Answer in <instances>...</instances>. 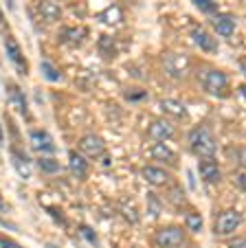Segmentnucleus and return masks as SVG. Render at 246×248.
<instances>
[{"label":"nucleus","mask_w":246,"mask_h":248,"mask_svg":"<svg viewBox=\"0 0 246 248\" xmlns=\"http://www.w3.org/2000/svg\"><path fill=\"white\" fill-rule=\"evenodd\" d=\"M161 108H163V112L169 114V117H176V119L185 117V106H182L180 101H176V99H163Z\"/></svg>","instance_id":"obj_19"},{"label":"nucleus","mask_w":246,"mask_h":248,"mask_svg":"<svg viewBox=\"0 0 246 248\" xmlns=\"http://www.w3.org/2000/svg\"><path fill=\"white\" fill-rule=\"evenodd\" d=\"M237 185H240V189H244V173H237Z\"/></svg>","instance_id":"obj_31"},{"label":"nucleus","mask_w":246,"mask_h":248,"mask_svg":"<svg viewBox=\"0 0 246 248\" xmlns=\"http://www.w3.org/2000/svg\"><path fill=\"white\" fill-rule=\"evenodd\" d=\"M68 169L75 178L84 180L86 176H88V160L79 154V152H70L68 154Z\"/></svg>","instance_id":"obj_9"},{"label":"nucleus","mask_w":246,"mask_h":248,"mask_svg":"<svg viewBox=\"0 0 246 248\" xmlns=\"http://www.w3.org/2000/svg\"><path fill=\"white\" fill-rule=\"evenodd\" d=\"M37 11H40V16H42L44 22H57V20L62 18V9L57 2H53V0H42L40 2V7H37Z\"/></svg>","instance_id":"obj_13"},{"label":"nucleus","mask_w":246,"mask_h":248,"mask_svg":"<svg viewBox=\"0 0 246 248\" xmlns=\"http://www.w3.org/2000/svg\"><path fill=\"white\" fill-rule=\"evenodd\" d=\"M0 139H2V130H0Z\"/></svg>","instance_id":"obj_35"},{"label":"nucleus","mask_w":246,"mask_h":248,"mask_svg":"<svg viewBox=\"0 0 246 248\" xmlns=\"http://www.w3.org/2000/svg\"><path fill=\"white\" fill-rule=\"evenodd\" d=\"M14 167H16V171H18V176L22 180L31 178L33 167H31V160H29L24 154H14Z\"/></svg>","instance_id":"obj_18"},{"label":"nucleus","mask_w":246,"mask_h":248,"mask_svg":"<svg viewBox=\"0 0 246 248\" xmlns=\"http://www.w3.org/2000/svg\"><path fill=\"white\" fill-rule=\"evenodd\" d=\"M200 84H202L204 93H209L211 97L224 99L229 94V77L224 75L222 70L215 68H207L200 73Z\"/></svg>","instance_id":"obj_1"},{"label":"nucleus","mask_w":246,"mask_h":248,"mask_svg":"<svg viewBox=\"0 0 246 248\" xmlns=\"http://www.w3.org/2000/svg\"><path fill=\"white\" fill-rule=\"evenodd\" d=\"M5 51H7V55H9V60L14 62V66L20 70V75H27V62H24L22 51H20L18 42H16L14 38L5 40Z\"/></svg>","instance_id":"obj_7"},{"label":"nucleus","mask_w":246,"mask_h":248,"mask_svg":"<svg viewBox=\"0 0 246 248\" xmlns=\"http://www.w3.org/2000/svg\"><path fill=\"white\" fill-rule=\"evenodd\" d=\"M213 27L222 38H231L233 33H235V20H233L231 16H215Z\"/></svg>","instance_id":"obj_17"},{"label":"nucleus","mask_w":246,"mask_h":248,"mask_svg":"<svg viewBox=\"0 0 246 248\" xmlns=\"http://www.w3.org/2000/svg\"><path fill=\"white\" fill-rule=\"evenodd\" d=\"M143 178L148 180L149 185H154V187H163V185H167L169 183V176L165 169L156 167V165H148V167H143Z\"/></svg>","instance_id":"obj_10"},{"label":"nucleus","mask_w":246,"mask_h":248,"mask_svg":"<svg viewBox=\"0 0 246 248\" xmlns=\"http://www.w3.org/2000/svg\"><path fill=\"white\" fill-rule=\"evenodd\" d=\"M119 20H121V11L116 9V7H110V9L101 16V22H108V24H116Z\"/></svg>","instance_id":"obj_25"},{"label":"nucleus","mask_w":246,"mask_h":248,"mask_svg":"<svg viewBox=\"0 0 246 248\" xmlns=\"http://www.w3.org/2000/svg\"><path fill=\"white\" fill-rule=\"evenodd\" d=\"M106 152V143L97 134H86L79 140V154L84 158H99Z\"/></svg>","instance_id":"obj_3"},{"label":"nucleus","mask_w":246,"mask_h":248,"mask_svg":"<svg viewBox=\"0 0 246 248\" xmlns=\"http://www.w3.org/2000/svg\"><path fill=\"white\" fill-rule=\"evenodd\" d=\"M189 147L196 156H202V158H213L215 154V140L204 125H198L189 132Z\"/></svg>","instance_id":"obj_2"},{"label":"nucleus","mask_w":246,"mask_h":248,"mask_svg":"<svg viewBox=\"0 0 246 248\" xmlns=\"http://www.w3.org/2000/svg\"><path fill=\"white\" fill-rule=\"evenodd\" d=\"M185 224L189 231H194V233H198V231H202V217H200V213H187L185 217Z\"/></svg>","instance_id":"obj_22"},{"label":"nucleus","mask_w":246,"mask_h":248,"mask_svg":"<svg viewBox=\"0 0 246 248\" xmlns=\"http://www.w3.org/2000/svg\"><path fill=\"white\" fill-rule=\"evenodd\" d=\"M191 38H194V42L198 44L202 51H207V53H215V51H218V42H215V40L211 38V35L204 31V29L196 27L194 31H191Z\"/></svg>","instance_id":"obj_11"},{"label":"nucleus","mask_w":246,"mask_h":248,"mask_svg":"<svg viewBox=\"0 0 246 248\" xmlns=\"http://www.w3.org/2000/svg\"><path fill=\"white\" fill-rule=\"evenodd\" d=\"M86 35H88V29H84V27H70V29H64V31H62V42L70 44V46H79V44L84 42Z\"/></svg>","instance_id":"obj_14"},{"label":"nucleus","mask_w":246,"mask_h":248,"mask_svg":"<svg viewBox=\"0 0 246 248\" xmlns=\"http://www.w3.org/2000/svg\"><path fill=\"white\" fill-rule=\"evenodd\" d=\"M152 158L158 160V163H165V165H176V154H174V152L169 150L165 143H154Z\"/></svg>","instance_id":"obj_16"},{"label":"nucleus","mask_w":246,"mask_h":248,"mask_svg":"<svg viewBox=\"0 0 246 248\" xmlns=\"http://www.w3.org/2000/svg\"><path fill=\"white\" fill-rule=\"evenodd\" d=\"M99 51H101V53H106V51H108V57L115 55V44H112V38L103 35V38L99 40Z\"/></svg>","instance_id":"obj_26"},{"label":"nucleus","mask_w":246,"mask_h":248,"mask_svg":"<svg viewBox=\"0 0 246 248\" xmlns=\"http://www.w3.org/2000/svg\"><path fill=\"white\" fill-rule=\"evenodd\" d=\"M79 231H82V235H84V237L86 239H88V242H97V237H95V233H93V229H88V226H82V229H79Z\"/></svg>","instance_id":"obj_28"},{"label":"nucleus","mask_w":246,"mask_h":248,"mask_svg":"<svg viewBox=\"0 0 246 248\" xmlns=\"http://www.w3.org/2000/svg\"><path fill=\"white\" fill-rule=\"evenodd\" d=\"M9 101L16 110H20V114L27 117V99H24L22 90L16 88V86H9Z\"/></svg>","instance_id":"obj_20"},{"label":"nucleus","mask_w":246,"mask_h":248,"mask_svg":"<svg viewBox=\"0 0 246 248\" xmlns=\"http://www.w3.org/2000/svg\"><path fill=\"white\" fill-rule=\"evenodd\" d=\"M163 64H165V70H167L169 77L180 79V77L187 73V68H189V57L180 55V53H176V55H174V53H169V55H165Z\"/></svg>","instance_id":"obj_5"},{"label":"nucleus","mask_w":246,"mask_h":248,"mask_svg":"<svg viewBox=\"0 0 246 248\" xmlns=\"http://www.w3.org/2000/svg\"><path fill=\"white\" fill-rule=\"evenodd\" d=\"M31 145L35 152H55V143H53V136L44 130H33L31 134Z\"/></svg>","instance_id":"obj_8"},{"label":"nucleus","mask_w":246,"mask_h":248,"mask_svg":"<svg viewBox=\"0 0 246 248\" xmlns=\"http://www.w3.org/2000/svg\"><path fill=\"white\" fill-rule=\"evenodd\" d=\"M194 5L198 7L200 11H204V14H209V16H218V7H215L213 0H194Z\"/></svg>","instance_id":"obj_24"},{"label":"nucleus","mask_w":246,"mask_h":248,"mask_svg":"<svg viewBox=\"0 0 246 248\" xmlns=\"http://www.w3.org/2000/svg\"><path fill=\"white\" fill-rule=\"evenodd\" d=\"M112 160H110V156H101V165H110Z\"/></svg>","instance_id":"obj_32"},{"label":"nucleus","mask_w":246,"mask_h":248,"mask_svg":"<svg viewBox=\"0 0 246 248\" xmlns=\"http://www.w3.org/2000/svg\"><path fill=\"white\" fill-rule=\"evenodd\" d=\"M182 239H185V235H182V231L178 226H167V229L158 231L156 235V244L161 248H176L182 244Z\"/></svg>","instance_id":"obj_6"},{"label":"nucleus","mask_w":246,"mask_h":248,"mask_svg":"<svg viewBox=\"0 0 246 248\" xmlns=\"http://www.w3.org/2000/svg\"><path fill=\"white\" fill-rule=\"evenodd\" d=\"M0 248H20L14 239H7V237H0Z\"/></svg>","instance_id":"obj_30"},{"label":"nucleus","mask_w":246,"mask_h":248,"mask_svg":"<svg viewBox=\"0 0 246 248\" xmlns=\"http://www.w3.org/2000/svg\"><path fill=\"white\" fill-rule=\"evenodd\" d=\"M2 20H5V18H2V11H0V24H2Z\"/></svg>","instance_id":"obj_33"},{"label":"nucleus","mask_w":246,"mask_h":248,"mask_svg":"<svg viewBox=\"0 0 246 248\" xmlns=\"http://www.w3.org/2000/svg\"><path fill=\"white\" fill-rule=\"evenodd\" d=\"M0 209H5V204H2V200H0Z\"/></svg>","instance_id":"obj_34"},{"label":"nucleus","mask_w":246,"mask_h":248,"mask_svg":"<svg viewBox=\"0 0 246 248\" xmlns=\"http://www.w3.org/2000/svg\"><path fill=\"white\" fill-rule=\"evenodd\" d=\"M224 248H246V242L242 237H235V239H231V242H229Z\"/></svg>","instance_id":"obj_29"},{"label":"nucleus","mask_w":246,"mask_h":248,"mask_svg":"<svg viewBox=\"0 0 246 248\" xmlns=\"http://www.w3.org/2000/svg\"><path fill=\"white\" fill-rule=\"evenodd\" d=\"M37 167L42 169V171H47V173H57L62 169V165L57 163L55 158H47V156H42V158H37Z\"/></svg>","instance_id":"obj_21"},{"label":"nucleus","mask_w":246,"mask_h":248,"mask_svg":"<svg viewBox=\"0 0 246 248\" xmlns=\"http://www.w3.org/2000/svg\"><path fill=\"white\" fill-rule=\"evenodd\" d=\"M240 222H242V216L237 211L233 209L222 211L218 216V220H215V235H231L240 226Z\"/></svg>","instance_id":"obj_4"},{"label":"nucleus","mask_w":246,"mask_h":248,"mask_svg":"<svg viewBox=\"0 0 246 248\" xmlns=\"http://www.w3.org/2000/svg\"><path fill=\"white\" fill-rule=\"evenodd\" d=\"M149 213H152V216H158V213H161V202H156V196H154V193H149Z\"/></svg>","instance_id":"obj_27"},{"label":"nucleus","mask_w":246,"mask_h":248,"mask_svg":"<svg viewBox=\"0 0 246 248\" xmlns=\"http://www.w3.org/2000/svg\"><path fill=\"white\" fill-rule=\"evenodd\" d=\"M40 70H42V75L47 81H60V73H57L55 66H51L49 62H42L40 64Z\"/></svg>","instance_id":"obj_23"},{"label":"nucleus","mask_w":246,"mask_h":248,"mask_svg":"<svg viewBox=\"0 0 246 248\" xmlns=\"http://www.w3.org/2000/svg\"><path fill=\"white\" fill-rule=\"evenodd\" d=\"M148 134L152 136V139L156 140V143H163V140H167L169 136L174 134V127L169 125L167 121H154L152 125H149Z\"/></svg>","instance_id":"obj_15"},{"label":"nucleus","mask_w":246,"mask_h":248,"mask_svg":"<svg viewBox=\"0 0 246 248\" xmlns=\"http://www.w3.org/2000/svg\"><path fill=\"white\" fill-rule=\"evenodd\" d=\"M200 178L209 185L220 180V167L213 158H204L202 163H200Z\"/></svg>","instance_id":"obj_12"}]
</instances>
